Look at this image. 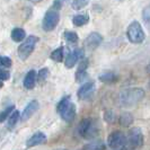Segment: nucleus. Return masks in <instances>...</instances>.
<instances>
[{
    "label": "nucleus",
    "instance_id": "nucleus-1",
    "mask_svg": "<svg viewBox=\"0 0 150 150\" xmlns=\"http://www.w3.org/2000/svg\"><path fill=\"white\" fill-rule=\"evenodd\" d=\"M144 97V90L139 87L122 90L119 96V103L122 107H132Z\"/></svg>",
    "mask_w": 150,
    "mask_h": 150
},
{
    "label": "nucleus",
    "instance_id": "nucleus-2",
    "mask_svg": "<svg viewBox=\"0 0 150 150\" xmlns=\"http://www.w3.org/2000/svg\"><path fill=\"white\" fill-rule=\"evenodd\" d=\"M57 111L61 115L62 120L67 123L74 122L76 117V105L71 102L70 96H66L57 105Z\"/></svg>",
    "mask_w": 150,
    "mask_h": 150
},
{
    "label": "nucleus",
    "instance_id": "nucleus-3",
    "mask_svg": "<svg viewBox=\"0 0 150 150\" xmlns=\"http://www.w3.org/2000/svg\"><path fill=\"white\" fill-rule=\"evenodd\" d=\"M127 38L133 44H141L142 43L146 38V34L143 32V28L140 25V23L134 21L129 25L128 30H127Z\"/></svg>",
    "mask_w": 150,
    "mask_h": 150
},
{
    "label": "nucleus",
    "instance_id": "nucleus-4",
    "mask_svg": "<svg viewBox=\"0 0 150 150\" xmlns=\"http://www.w3.org/2000/svg\"><path fill=\"white\" fill-rule=\"evenodd\" d=\"M38 41H40V38L38 36L30 35L18 46V57L21 60L25 61L26 59H28V57L33 53Z\"/></svg>",
    "mask_w": 150,
    "mask_h": 150
},
{
    "label": "nucleus",
    "instance_id": "nucleus-5",
    "mask_svg": "<svg viewBox=\"0 0 150 150\" xmlns=\"http://www.w3.org/2000/svg\"><path fill=\"white\" fill-rule=\"evenodd\" d=\"M78 133L85 139H91L97 134V127L91 119H83L78 125Z\"/></svg>",
    "mask_w": 150,
    "mask_h": 150
},
{
    "label": "nucleus",
    "instance_id": "nucleus-6",
    "mask_svg": "<svg viewBox=\"0 0 150 150\" xmlns=\"http://www.w3.org/2000/svg\"><path fill=\"white\" fill-rule=\"evenodd\" d=\"M59 21H60L59 11L55 9H50L44 15L43 22H42V28L45 32H51L57 27V25L59 24Z\"/></svg>",
    "mask_w": 150,
    "mask_h": 150
},
{
    "label": "nucleus",
    "instance_id": "nucleus-7",
    "mask_svg": "<svg viewBox=\"0 0 150 150\" xmlns=\"http://www.w3.org/2000/svg\"><path fill=\"white\" fill-rule=\"evenodd\" d=\"M127 144H128V148H131V149H135V148H139L142 146L143 134L141 129L132 128L130 130L128 137H127Z\"/></svg>",
    "mask_w": 150,
    "mask_h": 150
},
{
    "label": "nucleus",
    "instance_id": "nucleus-8",
    "mask_svg": "<svg viewBox=\"0 0 150 150\" xmlns=\"http://www.w3.org/2000/svg\"><path fill=\"white\" fill-rule=\"evenodd\" d=\"M107 144L111 149H117L125 147L127 144V137L123 134L120 131H115L112 132L107 138Z\"/></svg>",
    "mask_w": 150,
    "mask_h": 150
},
{
    "label": "nucleus",
    "instance_id": "nucleus-9",
    "mask_svg": "<svg viewBox=\"0 0 150 150\" xmlns=\"http://www.w3.org/2000/svg\"><path fill=\"white\" fill-rule=\"evenodd\" d=\"M81 59H83V49H76L72 52H70L67 55L66 58V61H64V64L67 68H74L75 64L80 61Z\"/></svg>",
    "mask_w": 150,
    "mask_h": 150
},
{
    "label": "nucleus",
    "instance_id": "nucleus-10",
    "mask_svg": "<svg viewBox=\"0 0 150 150\" xmlns=\"http://www.w3.org/2000/svg\"><path fill=\"white\" fill-rule=\"evenodd\" d=\"M102 42H103V36L97 32H94V33H90L85 40V45L88 50H95L100 45Z\"/></svg>",
    "mask_w": 150,
    "mask_h": 150
},
{
    "label": "nucleus",
    "instance_id": "nucleus-11",
    "mask_svg": "<svg viewBox=\"0 0 150 150\" xmlns=\"http://www.w3.org/2000/svg\"><path fill=\"white\" fill-rule=\"evenodd\" d=\"M95 88H96V86H95V83H93V81H88V83H83V86L79 88V90H78V97H79V99H87V98H89L94 94Z\"/></svg>",
    "mask_w": 150,
    "mask_h": 150
},
{
    "label": "nucleus",
    "instance_id": "nucleus-12",
    "mask_svg": "<svg viewBox=\"0 0 150 150\" xmlns=\"http://www.w3.org/2000/svg\"><path fill=\"white\" fill-rule=\"evenodd\" d=\"M38 100H32V102H30V103L27 104V106L24 108L22 115H21V120H22L23 122L27 121L30 117H32V115H33L34 113L38 111Z\"/></svg>",
    "mask_w": 150,
    "mask_h": 150
},
{
    "label": "nucleus",
    "instance_id": "nucleus-13",
    "mask_svg": "<svg viewBox=\"0 0 150 150\" xmlns=\"http://www.w3.org/2000/svg\"><path fill=\"white\" fill-rule=\"evenodd\" d=\"M46 135L43 132H36L30 137V139L27 140L26 142V147L27 148H32V147H35V146H40V144H43L46 142Z\"/></svg>",
    "mask_w": 150,
    "mask_h": 150
},
{
    "label": "nucleus",
    "instance_id": "nucleus-14",
    "mask_svg": "<svg viewBox=\"0 0 150 150\" xmlns=\"http://www.w3.org/2000/svg\"><path fill=\"white\" fill-rule=\"evenodd\" d=\"M23 83H24V87L26 89H33L35 87V83H36V72H35V70H30L26 74Z\"/></svg>",
    "mask_w": 150,
    "mask_h": 150
},
{
    "label": "nucleus",
    "instance_id": "nucleus-15",
    "mask_svg": "<svg viewBox=\"0 0 150 150\" xmlns=\"http://www.w3.org/2000/svg\"><path fill=\"white\" fill-rule=\"evenodd\" d=\"M99 80L102 83H116L119 80V76L114 72H105V74H102L99 76Z\"/></svg>",
    "mask_w": 150,
    "mask_h": 150
},
{
    "label": "nucleus",
    "instance_id": "nucleus-16",
    "mask_svg": "<svg viewBox=\"0 0 150 150\" xmlns=\"http://www.w3.org/2000/svg\"><path fill=\"white\" fill-rule=\"evenodd\" d=\"M88 22H89V16L87 14H79V15L74 16V18H72V24L77 27L83 26Z\"/></svg>",
    "mask_w": 150,
    "mask_h": 150
},
{
    "label": "nucleus",
    "instance_id": "nucleus-17",
    "mask_svg": "<svg viewBox=\"0 0 150 150\" xmlns=\"http://www.w3.org/2000/svg\"><path fill=\"white\" fill-rule=\"evenodd\" d=\"M120 125L122 127H124V128H128L130 127L132 123H133V116H132V114L129 112H124L122 113L120 115Z\"/></svg>",
    "mask_w": 150,
    "mask_h": 150
},
{
    "label": "nucleus",
    "instance_id": "nucleus-18",
    "mask_svg": "<svg viewBox=\"0 0 150 150\" xmlns=\"http://www.w3.org/2000/svg\"><path fill=\"white\" fill-rule=\"evenodd\" d=\"M19 112L18 111H13L11 114L8 116V124H7V129L8 130H13V129L16 127L17 122L19 120Z\"/></svg>",
    "mask_w": 150,
    "mask_h": 150
},
{
    "label": "nucleus",
    "instance_id": "nucleus-19",
    "mask_svg": "<svg viewBox=\"0 0 150 150\" xmlns=\"http://www.w3.org/2000/svg\"><path fill=\"white\" fill-rule=\"evenodd\" d=\"M106 146L102 140H96L83 147V150H105Z\"/></svg>",
    "mask_w": 150,
    "mask_h": 150
},
{
    "label": "nucleus",
    "instance_id": "nucleus-20",
    "mask_svg": "<svg viewBox=\"0 0 150 150\" xmlns=\"http://www.w3.org/2000/svg\"><path fill=\"white\" fill-rule=\"evenodd\" d=\"M25 36H26L25 30H23V28H19V27H16L11 32V38L15 42H22L23 40L25 38Z\"/></svg>",
    "mask_w": 150,
    "mask_h": 150
},
{
    "label": "nucleus",
    "instance_id": "nucleus-21",
    "mask_svg": "<svg viewBox=\"0 0 150 150\" xmlns=\"http://www.w3.org/2000/svg\"><path fill=\"white\" fill-rule=\"evenodd\" d=\"M64 49L60 46L58 49H55L52 53H51V59L55 62H62L63 61V55H64Z\"/></svg>",
    "mask_w": 150,
    "mask_h": 150
},
{
    "label": "nucleus",
    "instance_id": "nucleus-22",
    "mask_svg": "<svg viewBox=\"0 0 150 150\" xmlns=\"http://www.w3.org/2000/svg\"><path fill=\"white\" fill-rule=\"evenodd\" d=\"M63 36L66 38V41H67L68 43H71V44H75L78 42V35H77V33L75 32H71V30H67V32H64V34H63Z\"/></svg>",
    "mask_w": 150,
    "mask_h": 150
},
{
    "label": "nucleus",
    "instance_id": "nucleus-23",
    "mask_svg": "<svg viewBox=\"0 0 150 150\" xmlns=\"http://www.w3.org/2000/svg\"><path fill=\"white\" fill-rule=\"evenodd\" d=\"M88 4H89V0H72L71 7L75 10H80L86 7Z\"/></svg>",
    "mask_w": 150,
    "mask_h": 150
},
{
    "label": "nucleus",
    "instance_id": "nucleus-24",
    "mask_svg": "<svg viewBox=\"0 0 150 150\" xmlns=\"http://www.w3.org/2000/svg\"><path fill=\"white\" fill-rule=\"evenodd\" d=\"M142 19L146 24V26L148 27V30H150V5H148L142 10Z\"/></svg>",
    "mask_w": 150,
    "mask_h": 150
},
{
    "label": "nucleus",
    "instance_id": "nucleus-25",
    "mask_svg": "<svg viewBox=\"0 0 150 150\" xmlns=\"http://www.w3.org/2000/svg\"><path fill=\"white\" fill-rule=\"evenodd\" d=\"M49 77V69L47 68H43L38 71V76H36V79H38V83H43L46 80V78Z\"/></svg>",
    "mask_w": 150,
    "mask_h": 150
},
{
    "label": "nucleus",
    "instance_id": "nucleus-26",
    "mask_svg": "<svg viewBox=\"0 0 150 150\" xmlns=\"http://www.w3.org/2000/svg\"><path fill=\"white\" fill-rule=\"evenodd\" d=\"M14 110H15V106L11 105V106H8L6 110H4L2 112L0 113V123H1V122H4V121L6 120L8 116L11 114V112H13Z\"/></svg>",
    "mask_w": 150,
    "mask_h": 150
},
{
    "label": "nucleus",
    "instance_id": "nucleus-27",
    "mask_svg": "<svg viewBox=\"0 0 150 150\" xmlns=\"http://www.w3.org/2000/svg\"><path fill=\"white\" fill-rule=\"evenodd\" d=\"M104 120L107 122V123H114L115 122V113L108 110L104 113Z\"/></svg>",
    "mask_w": 150,
    "mask_h": 150
},
{
    "label": "nucleus",
    "instance_id": "nucleus-28",
    "mask_svg": "<svg viewBox=\"0 0 150 150\" xmlns=\"http://www.w3.org/2000/svg\"><path fill=\"white\" fill-rule=\"evenodd\" d=\"M11 60L8 57H0V68H10Z\"/></svg>",
    "mask_w": 150,
    "mask_h": 150
},
{
    "label": "nucleus",
    "instance_id": "nucleus-29",
    "mask_svg": "<svg viewBox=\"0 0 150 150\" xmlns=\"http://www.w3.org/2000/svg\"><path fill=\"white\" fill-rule=\"evenodd\" d=\"M68 1H69V0H54V1H53V9L60 10L64 5H67Z\"/></svg>",
    "mask_w": 150,
    "mask_h": 150
},
{
    "label": "nucleus",
    "instance_id": "nucleus-30",
    "mask_svg": "<svg viewBox=\"0 0 150 150\" xmlns=\"http://www.w3.org/2000/svg\"><path fill=\"white\" fill-rule=\"evenodd\" d=\"M9 77H10V72L7 70H2V68H0V81L8 80Z\"/></svg>",
    "mask_w": 150,
    "mask_h": 150
},
{
    "label": "nucleus",
    "instance_id": "nucleus-31",
    "mask_svg": "<svg viewBox=\"0 0 150 150\" xmlns=\"http://www.w3.org/2000/svg\"><path fill=\"white\" fill-rule=\"evenodd\" d=\"M27 1H30V2H35V4H36V2H41L42 0H27Z\"/></svg>",
    "mask_w": 150,
    "mask_h": 150
},
{
    "label": "nucleus",
    "instance_id": "nucleus-32",
    "mask_svg": "<svg viewBox=\"0 0 150 150\" xmlns=\"http://www.w3.org/2000/svg\"><path fill=\"white\" fill-rule=\"evenodd\" d=\"M113 150H127L125 147H122V148H117V149H113Z\"/></svg>",
    "mask_w": 150,
    "mask_h": 150
},
{
    "label": "nucleus",
    "instance_id": "nucleus-33",
    "mask_svg": "<svg viewBox=\"0 0 150 150\" xmlns=\"http://www.w3.org/2000/svg\"><path fill=\"white\" fill-rule=\"evenodd\" d=\"M4 87V83H2V81H0V88H2Z\"/></svg>",
    "mask_w": 150,
    "mask_h": 150
},
{
    "label": "nucleus",
    "instance_id": "nucleus-34",
    "mask_svg": "<svg viewBox=\"0 0 150 150\" xmlns=\"http://www.w3.org/2000/svg\"><path fill=\"white\" fill-rule=\"evenodd\" d=\"M58 150H64V149H58Z\"/></svg>",
    "mask_w": 150,
    "mask_h": 150
}]
</instances>
